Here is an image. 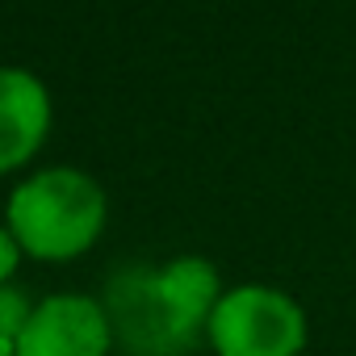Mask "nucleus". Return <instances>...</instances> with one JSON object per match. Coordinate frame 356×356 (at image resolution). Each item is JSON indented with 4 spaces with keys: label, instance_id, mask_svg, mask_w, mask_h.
Wrapping results in <instances>:
<instances>
[{
    "label": "nucleus",
    "instance_id": "nucleus-4",
    "mask_svg": "<svg viewBox=\"0 0 356 356\" xmlns=\"http://www.w3.org/2000/svg\"><path fill=\"white\" fill-rule=\"evenodd\" d=\"M118 343L109 310L88 293H51L34 302V314L17 339V356H109Z\"/></svg>",
    "mask_w": 356,
    "mask_h": 356
},
{
    "label": "nucleus",
    "instance_id": "nucleus-1",
    "mask_svg": "<svg viewBox=\"0 0 356 356\" xmlns=\"http://www.w3.org/2000/svg\"><path fill=\"white\" fill-rule=\"evenodd\" d=\"M222 298L218 264L206 256H172L155 268H130L105 289L118 343L138 356H181L206 339Z\"/></svg>",
    "mask_w": 356,
    "mask_h": 356
},
{
    "label": "nucleus",
    "instance_id": "nucleus-5",
    "mask_svg": "<svg viewBox=\"0 0 356 356\" xmlns=\"http://www.w3.org/2000/svg\"><path fill=\"white\" fill-rule=\"evenodd\" d=\"M51 88L26 67L0 63V176L17 172L38 155V147L51 134Z\"/></svg>",
    "mask_w": 356,
    "mask_h": 356
},
{
    "label": "nucleus",
    "instance_id": "nucleus-6",
    "mask_svg": "<svg viewBox=\"0 0 356 356\" xmlns=\"http://www.w3.org/2000/svg\"><path fill=\"white\" fill-rule=\"evenodd\" d=\"M30 314H34V298L22 285H0V339L17 348Z\"/></svg>",
    "mask_w": 356,
    "mask_h": 356
},
{
    "label": "nucleus",
    "instance_id": "nucleus-3",
    "mask_svg": "<svg viewBox=\"0 0 356 356\" xmlns=\"http://www.w3.org/2000/svg\"><path fill=\"white\" fill-rule=\"evenodd\" d=\"M310 318L302 302L277 285H231L222 289L206 343L214 356H302Z\"/></svg>",
    "mask_w": 356,
    "mask_h": 356
},
{
    "label": "nucleus",
    "instance_id": "nucleus-8",
    "mask_svg": "<svg viewBox=\"0 0 356 356\" xmlns=\"http://www.w3.org/2000/svg\"><path fill=\"white\" fill-rule=\"evenodd\" d=\"M0 356H17V352H13V343H5V339H0Z\"/></svg>",
    "mask_w": 356,
    "mask_h": 356
},
{
    "label": "nucleus",
    "instance_id": "nucleus-7",
    "mask_svg": "<svg viewBox=\"0 0 356 356\" xmlns=\"http://www.w3.org/2000/svg\"><path fill=\"white\" fill-rule=\"evenodd\" d=\"M26 260V252H22V243L13 239V231L0 222V285H13V277H17V264Z\"/></svg>",
    "mask_w": 356,
    "mask_h": 356
},
{
    "label": "nucleus",
    "instance_id": "nucleus-2",
    "mask_svg": "<svg viewBox=\"0 0 356 356\" xmlns=\"http://www.w3.org/2000/svg\"><path fill=\"white\" fill-rule=\"evenodd\" d=\"M109 222V197L97 176L72 163L38 168L5 202V227L30 260L67 264L84 256Z\"/></svg>",
    "mask_w": 356,
    "mask_h": 356
}]
</instances>
